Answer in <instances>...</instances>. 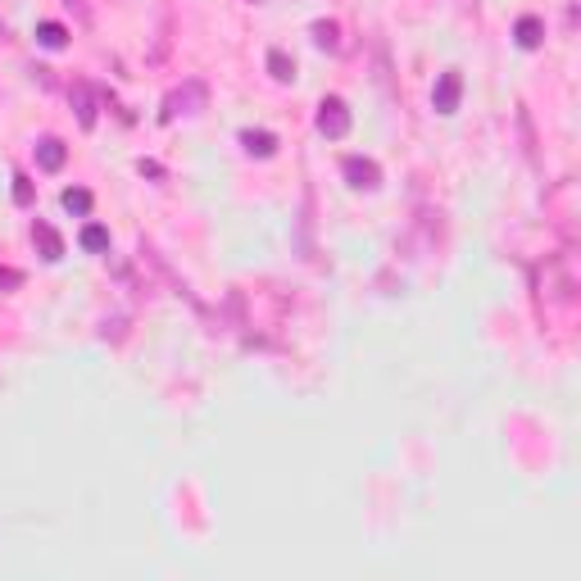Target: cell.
Wrapping results in <instances>:
<instances>
[{
    "label": "cell",
    "mask_w": 581,
    "mask_h": 581,
    "mask_svg": "<svg viewBox=\"0 0 581 581\" xmlns=\"http://www.w3.org/2000/svg\"><path fill=\"white\" fill-rule=\"evenodd\" d=\"M209 105V87L200 78H191V82H182L178 91H173V96L164 100V114H159V119L164 123H173L178 119V114H200V109Z\"/></svg>",
    "instance_id": "6da1fadb"
},
{
    "label": "cell",
    "mask_w": 581,
    "mask_h": 581,
    "mask_svg": "<svg viewBox=\"0 0 581 581\" xmlns=\"http://www.w3.org/2000/svg\"><path fill=\"white\" fill-rule=\"evenodd\" d=\"M318 132H323L327 141H341L345 132H350V105H345L341 96H327L323 105H318Z\"/></svg>",
    "instance_id": "7a4b0ae2"
},
{
    "label": "cell",
    "mask_w": 581,
    "mask_h": 581,
    "mask_svg": "<svg viewBox=\"0 0 581 581\" xmlns=\"http://www.w3.org/2000/svg\"><path fill=\"white\" fill-rule=\"evenodd\" d=\"M345 182L359 187V191H377V187H382V168H377L373 159H364V155H350V159H345Z\"/></svg>",
    "instance_id": "3957f363"
},
{
    "label": "cell",
    "mask_w": 581,
    "mask_h": 581,
    "mask_svg": "<svg viewBox=\"0 0 581 581\" xmlns=\"http://www.w3.org/2000/svg\"><path fill=\"white\" fill-rule=\"evenodd\" d=\"M459 96H463V78L454 69L441 73V82H436V91H432L436 114H454V109H459Z\"/></svg>",
    "instance_id": "277c9868"
},
{
    "label": "cell",
    "mask_w": 581,
    "mask_h": 581,
    "mask_svg": "<svg viewBox=\"0 0 581 581\" xmlns=\"http://www.w3.org/2000/svg\"><path fill=\"white\" fill-rule=\"evenodd\" d=\"M64 159H69V150H64L60 137H41V141H37V164L46 168V173H60Z\"/></svg>",
    "instance_id": "5b68a950"
},
{
    "label": "cell",
    "mask_w": 581,
    "mask_h": 581,
    "mask_svg": "<svg viewBox=\"0 0 581 581\" xmlns=\"http://www.w3.org/2000/svg\"><path fill=\"white\" fill-rule=\"evenodd\" d=\"M32 241L41 246V259H46V264H55V259L64 255V241H60V232H55L50 223H32Z\"/></svg>",
    "instance_id": "8992f818"
},
{
    "label": "cell",
    "mask_w": 581,
    "mask_h": 581,
    "mask_svg": "<svg viewBox=\"0 0 581 581\" xmlns=\"http://www.w3.org/2000/svg\"><path fill=\"white\" fill-rule=\"evenodd\" d=\"M73 109H78L82 128H96V96H91L87 82H73Z\"/></svg>",
    "instance_id": "52a82bcc"
},
{
    "label": "cell",
    "mask_w": 581,
    "mask_h": 581,
    "mask_svg": "<svg viewBox=\"0 0 581 581\" xmlns=\"http://www.w3.org/2000/svg\"><path fill=\"white\" fill-rule=\"evenodd\" d=\"M513 37H518V46H522V50H536V46H541V37H545L541 19H532V14H527V19H518Z\"/></svg>",
    "instance_id": "ba28073f"
},
{
    "label": "cell",
    "mask_w": 581,
    "mask_h": 581,
    "mask_svg": "<svg viewBox=\"0 0 581 581\" xmlns=\"http://www.w3.org/2000/svg\"><path fill=\"white\" fill-rule=\"evenodd\" d=\"M241 146H246L250 155L268 159V155L277 150V137H273V132H255V128H250V132H241Z\"/></svg>",
    "instance_id": "9c48e42d"
},
{
    "label": "cell",
    "mask_w": 581,
    "mask_h": 581,
    "mask_svg": "<svg viewBox=\"0 0 581 581\" xmlns=\"http://www.w3.org/2000/svg\"><path fill=\"white\" fill-rule=\"evenodd\" d=\"M268 73L277 82H296V60L286 55V50H268Z\"/></svg>",
    "instance_id": "30bf717a"
},
{
    "label": "cell",
    "mask_w": 581,
    "mask_h": 581,
    "mask_svg": "<svg viewBox=\"0 0 581 581\" xmlns=\"http://www.w3.org/2000/svg\"><path fill=\"white\" fill-rule=\"evenodd\" d=\"M37 41H41L46 50H60L64 41H69V32H64L60 23H37Z\"/></svg>",
    "instance_id": "8fae6325"
},
{
    "label": "cell",
    "mask_w": 581,
    "mask_h": 581,
    "mask_svg": "<svg viewBox=\"0 0 581 581\" xmlns=\"http://www.w3.org/2000/svg\"><path fill=\"white\" fill-rule=\"evenodd\" d=\"M82 250H91V255H100V250H109V232L105 227H82Z\"/></svg>",
    "instance_id": "7c38bea8"
},
{
    "label": "cell",
    "mask_w": 581,
    "mask_h": 581,
    "mask_svg": "<svg viewBox=\"0 0 581 581\" xmlns=\"http://www.w3.org/2000/svg\"><path fill=\"white\" fill-rule=\"evenodd\" d=\"M64 209H69V214H91V191L69 187L64 191Z\"/></svg>",
    "instance_id": "4fadbf2b"
},
{
    "label": "cell",
    "mask_w": 581,
    "mask_h": 581,
    "mask_svg": "<svg viewBox=\"0 0 581 581\" xmlns=\"http://www.w3.org/2000/svg\"><path fill=\"white\" fill-rule=\"evenodd\" d=\"M314 41H318L323 50H336V46H341V32H336V23H323V19H318V23H314Z\"/></svg>",
    "instance_id": "5bb4252c"
},
{
    "label": "cell",
    "mask_w": 581,
    "mask_h": 581,
    "mask_svg": "<svg viewBox=\"0 0 581 581\" xmlns=\"http://www.w3.org/2000/svg\"><path fill=\"white\" fill-rule=\"evenodd\" d=\"M14 200H19V205H32V182L23 178V173L14 178Z\"/></svg>",
    "instance_id": "9a60e30c"
},
{
    "label": "cell",
    "mask_w": 581,
    "mask_h": 581,
    "mask_svg": "<svg viewBox=\"0 0 581 581\" xmlns=\"http://www.w3.org/2000/svg\"><path fill=\"white\" fill-rule=\"evenodd\" d=\"M0 286H5V291H14V286H23V273H14V268H0Z\"/></svg>",
    "instance_id": "2e32d148"
}]
</instances>
